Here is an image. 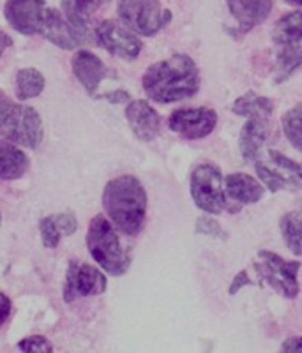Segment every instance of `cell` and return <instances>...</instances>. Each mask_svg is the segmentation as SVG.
<instances>
[{"mask_svg": "<svg viewBox=\"0 0 302 353\" xmlns=\"http://www.w3.org/2000/svg\"><path fill=\"white\" fill-rule=\"evenodd\" d=\"M143 90L156 103L168 105L193 97L200 88V71L188 55H172L150 65L143 74Z\"/></svg>", "mask_w": 302, "mask_h": 353, "instance_id": "1", "label": "cell"}, {"mask_svg": "<svg viewBox=\"0 0 302 353\" xmlns=\"http://www.w3.org/2000/svg\"><path fill=\"white\" fill-rule=\"evenodd\" d=\"M103 205L113 225L125 235H138L145 225L147 191L133 175H121L106 184Z\"/></svg>", "mask_w": 302, "mask_h": 353, "instance_id": "2", "label": "cell"}, {"mask_svg": "<svg viewBox=\"0 0 302 353\" xmlns=\"http://www.w3.org/2000/svg\"><path fill=\"white\" fill-rule=\"evenodd\" d=\"M87 248L96 263L108 274L122 276L128 272L131 258L122 249L117 232L113 230L106 217L96 216L90 221L87 232Z\"/></svg>", "mask_w": 302, "mask_h": 353, "instance_id": "3", "label": "cell"}, {"mask_svg": "<svg viewBox=\"0 0 302 353\" xmlns=\"http://www.w3.org/2000/svg\"><path fill=\"white\" fill-rule=\"evenodd\" d=\"M0 134L12 143L36 149L43 140V122L32 106L12 103L0 90Z\"/></svg>", "mask_w": 302, "mask_h": 353, "instance_id": "4", "label": "cell"}, {"mask_svg": "<svg viewBox=\"0 0 302 353\" xmlns=\"http://www.w3.org/2000/svg\"><path fill=\"white\" fill-rule=\"evenodd\" d=\"M122 23L140 36H154L172 21V12L159 0H119Z\"/></svg>", "mask_w": 302, "mask_h": 353, "instance_id": "5", "label": "cell"}, {"mask_svg": "<svg viewBox=\"0 0 302 353\" xmlns=\"http://www.w3.org/2000/svg\"><path fill=\"white\" fill-rule=\"evenodd\" d=\"M254 165L260 181L270 193H278L281 189L297 191L302 188V166L276 150H267L265 156H258Z\"/></svg>", "mask_w": 302, "mask_h": 353, "instance_id": "6", "label": "cell"}, {"mask_svg": "<svg viewBox=\"0 0 302 353\" xmlns=\"http://www.w3.org/2000/svg\"><path fill=\"white\" fill-rule=\"evenodd\" d=\"M191 196L198 209L209 214H221L226 209L225 182L214 165H200L191 173Z\"/></svg>", "mask_w": 302, "mask_h": 353, "instance_id": "7", "label": "cell"}, {"mask_svg": "<svg viewBox=\"0 0 302 353\" xmlns=\"http://www.w3.org/2000/svg\"><path fill=\"white\" fill-rule=\"evenodd\" d=\"M299 261L283 260L279 254L270 251L258 253V274L285 299H295L299 295Z\"/></svg>", "mask_w": 302, "mask_h": 353, "instance_id": "8", "label": "cell"}, {"mask_svg": "<svg viewBox=\"0 0 302 353\" xmlns=\"http://www.w3.org/2000/svg\"><path fill=\"white\" fill-rule=\"evenodd\" d=\"M94 37L106 52L124 61H134L141 52V41L134 36L133 30L115 20L101 21L94 30Z\"/></svg>", "mask_w": 302, "mask_h": 353, "instance_id": "9", "label": "cell"}, {"mask_svg": "<svg viewBox=\"0 0 302 353\" xmlns=\"http://www.w3.org/2000/svg\"><path fill=\"white\" fill-rule=\"evenodd\" d=\"M106 290L105 274L89 263L73 260L68 265L64 285V301L74 302L78 297L101 295Z\"/></svg>", "mask_w": 302, "mask_h": 353, "instance_id": "10", "label": "cell"}, {"mask_svg": "<svg viewBox=\"0 0 302 353\" xmlns=\"http://www.w3.org/2000/svg\"><path fill=\"white\" fill-rule=\"evenodd\" d=\"M218 124V115L210 108H181L168 119L170 129L185 140L209 137Z\"/></svg>", "mask_w": 302, "mask_h": 353, "instance_id": "11", "label": "cell"}, {"mask_svg": "<svg viewBox=\"0 0 302 353\" xmlns=\"http://www.w3.org/2000/svg\"><path fill=\"white\" fill-rule=\"evenodd\" d=\"M45 0H8L4 14L8 23L25 36L41 34L46 20Z\"/></svg>", "mask_w": 302, "mask_h": 353, "instance_id": "12", "label": "cell"}, {"mask_svg": "<svg viewBox=\"0 0 302 353\" xmlns=\"http://www.w3.org/2000/svg\"><path fill=\"white\" fill-rule=\"evenodd\" d=\"M125 119L134 137L141 141H152L161 129V117L147 101H133L125 108Z\"/></svg>", "mask_w": 302, "mask_h": 353, "instance_id": "13", "label": "cell"}, {"mask_svg": "<svg viewBox=\"0 0 302 353\" xmlns=\"http://www.w3.org/2000/svg\"><path fill=\"white\" fill-rule=\"evenodd\" d=\"M71 65H73L74 77L78 78V81L83 85L85 90L90 96H96L99 85L103 83L105 78L110 77L108 68L103 64L99 57L87 52V50H80V52L74 53Z\"/></svg>", "mask_w": 302, "mask_h": 353, "instance_id": "14", "label": "cell"}, {"mask_svg": "<svg viewBox=\"0 0 302 353\" xmlns=\"http://www.w3.org/2000/svg\"><path fill=\"white\" fill-rule=\"evenodd\" d=\"M105 2L106 0H62L66 20L73 27L81 44L90 41V18Z\"/></svg>", "mask_w": 302, "mask_h": 353, "instance_id": "15", "label": "cell"}, {"mask_svg": "<svg viewBox=\"0 0 302 353\" xmlns=\"http://www.w3.org/2000/svg\"><path fill=\"white\" fill-rule=\"evenodd\" d=\"M226 4L239 27L250 30L269 18L274 0H226Z\"/></svg>", "mask_w": 302, "mask_h": 353, "instance_id": "16", "label": "cell"}, {"mask_svg": "<svg viewBox=\"0 0 302 353\" xmlns=\"http://www.w3.org/2000/svg\"><path fill=\"white\" fill-rule=\"evenodd\" d=\"M41 36H45L50 43L57 44L62 50H74L81 46L73 27L69 25L64 14L61 11H55V9L48 8V11H46V20L43 25V30H41Z\"/></svg>", "mask_w": 302, "mask_h": 353, "instance_id": "17", "label": "cell"}, {"mask_svg": "<svg viewBox=\"0 0 302 353\" xmlns=\"http://www.w3.org/2000/svg\"><path fill=\"white\" fill-rule=\"evenodd\" d=\"M269 119H250L242 128L241 138H239L242 157L246 161L256 159L262 152L263 145L269 141Z\"/></svg>", "mask_w": 302, "mask_h": 353, "instance_id": "18", "label": "cell"}, {"mask_svg": "<svg viewBox=\"0 0 302 353\" xmlns=\"http://www.w3.org/2000/svg\"><path fill=\"white\" fill-rule=\"evenodd\" d=\"M225 193L239 203H256L263 198L265 189L248 173H232L225 179Z\"/></svg>", "mask_w": 302, "mask_h": 353, "instance_id": "19", "label": "cell"}, {"mask_svg": "<svg viewBox=\"0 0 302 353\" xmlns=\"http://www.w3.org/2000/svg\"><path fill=\"white\" fill-rule=\"evenodd\" d=\"M28 170V157L18 147L0 141V181H17Z\"/></svg>", "mask_w": 302, "mask_h": 353, "instance_id": "20", "label": "cell"}, {"mask_svg": "<svg viewBox=\"0 0 302 353\" xmlns=\"http://www.w3.org/2000/svg\"><path fill=\"white\" fill-rule=\"evenodd\" d=\"M232 112L235 115L248 117V119H269L274 112V103L269 97L260 96V94L250 90V92H246L235 101L234 106H232Z\"/></svg>", "mask_w": 302, "mask_h": 353, "instance_id": "21", "label": "cell"}, {"mask_svg": "<svg viewBox=\"0 0 302 353\" xmlns=\"http://www.w3.org/2000/svg\"><path fill=\"white\" fill-rule=\"evenodd\" d=\"M272 39L281 46L302 41V11H292L279 18L272 30Z\"/></svg>", "mask_w": 302, "mask_h": 353, "instance_id": "22", "label": "cell"}, {"mask_svg": "<svg viewBox=\"0 0 302 353\" xmlns=\"http://www.w3.org/2000/svg\"><path fill=\"white\" fill-rule=\"evenodd\" d=\"M45 90V77L37 69L25 68L18 71L17 97L20 101L32 99Z\"/></svg>", "mask_w": 302, "mask_h": 353, "instance_id": "23", "label": "cell"}, {"mask_svg": "<svg viewBox=\"0 0 302 353\" xmlns=\"http://www.w3.org/2000/svg\"><path fill=\"white\" fill-rule=\"evenodd\" d=\"M281 235L285 239L286 248L294 254H302V214L288 212L281 217L279 223Z\"/></svg>", "mask_w": 302, "mask_h": 353, "instance_id": "24", "label": "cell"}, {"mask_svg": "<svg viewBox=\"0 0 302 353\" xmlns=\"http://www.w3.org/2000/svg\"><path fill=\"white\" fill-rule=\"evenodd\" d=\"M283 129L292 145L299 152H302V103L283 115Z\"/></svg>", "mask_w": 302, "mask_h": 353, "instance_id": "25", "label": "cell"}, {"mask_svg": "<svg viewBox=\"0 0 302 353\" xmlns=\"http://www.w3.org/2000/svg\"><path fill=\"white\" fill-rule=\"evenodd\" d=\"M301 64L302 48H299L295 44H286V46H283L281 52L278 53V78L276 80H286Z\"/></svg>", "mask_w": 302, "mask_h": 353, "instance_id": "26", "label": "cell"}, {"mask_svg": "<svg viewBox=\"0 0 302 353\" xmlns=\"http://www.w3.org/2000/svg\"><path fill=\"white\" fill-rule=\"evenodd\" d=\"M39 232H41V239H43V244L50 249H55L61 242V237L64 235L57 223L55 216H48V217H43L39 221Z\"/></svg>", "mask_w": 302, "mask_h": 353, "instance_id": "27", "label": "cell"}, {"mask_svg": "<svg viewBox=\"0 0 302 353\" xmlns=\"http://www.w3.org/2000/svg\"><path fill=\"white\" fill-rule=\"evenodd\" d=\"M18 348L21 350V352H53V346L52 343L46 339V337L43 336H30L27 337V339H23V341L18 343Z\"/></svg>", "mask_w": 302, "mask_h": 353, "instance_id": "28", "label": "cell"}, {"mask_svg": "<svg viewBox=\"0 0 302 353\" xmlns=\"http://www.w3.org/2000/svg\"><path fill=\"white\" fill-rule=\"evenodd\" d=\"M197 232L203 233V235H209V237L214 239L226 237V233L223 232L221 226H219L214 219H210V217H200V219L197 221Z\"/></svg>", "mask_w": 302, "mask_h": 353, "instance_id": "29", "label": "cell"}, {"mask_svg": "<svg viewBox=\"0 0 302 353\" xmlns=\"http://www.w3.org/2000/svg\"><path fill=\"white\" fill-rule=\"evenodd\" d=\"M55 219H57V223H59V226H61V230L64 235H73V233L77 232L78 221L71 212L55 214Z\"/></svg>", "mask_w": 302, "mask_h": 353, "instance_id": "30", "label": "cell"}, {"mask_svg": "<svg viewBox=\"0 0 302 353\" xmlns=\"http://www.w3.org/2000/svg\"><path fill=\"white\" fill-rule=\"evenodd\" d=\"M250 285H253V281L250 279L248 272L246 270H241V272L234 277V281H232V285H230L228 293L230 295H237L239 290H241L242 286H250Z\"/></svg>", "mask_w": 302, "mask_h": 353, "instance_id": "31", "label": "cell"}, {"mask_svg": "<svg viewBox=\"0 0 302 353\" xmlns=\"http://www.w3.org/2000/svg\"><path fill=\"white\" fill-rule=\"evenodd\" d=\"M281 352H302V337H288V339L281 345Z\"/></svg>", "mask_w": 302, "mask_h": 353, "instance_id": "32", "label": "cell"}, {"mask_svg": "<svg viewBox=\"0 0 302 353\" xmlns=\"http://www.w3.org/2000/svg\"><path fill=\"white\" fill-rule=\"evenodd\" d=\"M9 314H11V301L6 297L4 293H0V325L6 323Z\"/></svg>", "mask_w": 302, "mask_h": 353, "instance_id": "33", "label": "cell"}, {"mask_svg": "<svg viewBox=\"0 0 302 353\" xmlns=\"http://www.w3.org/2000/svg\"><path fill=\"white\" fill-rule=\"evenodd\" d=\"M103 97H106L112 103H125V101H129V94L124 92V90H115V92L105 94Z\"/></svg>", "mask_w": 302, "mask_h": 353, "instance_id": "34", "label": "cell"}, {"mask_svg": "<svg viewBox=\"0 0 302 353\" xmlns=\"http://www.w3.org/2000/svg\"><path fill=\"white\" fill-rule=\"evenodd\" d=\"M11 44H12L11 37H9L6 32H2V30H0V57H2V53H4L6 50L11 46Z\"/></svg>", "mask_w": 302, "mask_h": 353, "instance_id": "35", "label": "cell"}, {"mask_svg": "<svg viewBox=\"0 0 302 353\" xmlns=\"http://www.w3.org/2000/svg\"><path fill=\"white\" fill-rule=\"evenodd\" d=\"M286 2L292 6H302V0H286Z\"/></svg>", "mask_w": 302, "mask_h": 353, "instance_id": "36", "label": "cell"}, {"mask_svg": "<svg viewBox=\"0 0 302 353\" xmlns=\"http://www.w3.org/2000/svg\"><path fill=\"white\" fill-rule=\"evenodd\" d=\"M0 221H2V216H0Z\"/></svg>", "mask_w": 302, "mask_h": 353, "instance_id": "37", "label": "cell"}]
</instances>
